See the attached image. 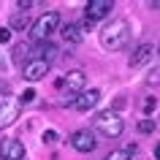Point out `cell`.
I'll list each match as a JSON object with an SVG mask.
<instances>
[{
	"instance_id": "obj_6",
	"label": "cell",
	"mask_w": 160,
	"mask_h": 160,
	"mask_svg": "<svg viewBox=\"0 0 160 160\" xmlns=\"http://www.w3.org/2000/svg\"><path fill=\"white\" fill-rule=\"evenodd\" d=\"M0 158L3 160H25V144L19 138H3L0 141Z\"/></svg>"
},
{
	"instance_id": "obj_24",
	"label": "cell",
	"mask_w": 160,
	"mask_h": 160,
	"mask_svg": "<svg viewBox=\"0 0 160 160\" xmlns=\"http://www.w3.org/2000/svg\"><path fill=\"white\" fill-rule=\"evenodd\" d=\"M158 52H160V46H158Z\"/></svg>"
},
{
	"instance_id": "obj_8",
	"label": "cell",
	"mask_w": 160,
	"mask_h": 160,
	"mask_svg": "<svg viewBox=\"0 0 160 160\" xmlns=\"http://www.w3.org/2000/svg\"><path fill=\"white\" fill-rule=\"evenodd\" d=\"M98 103H101V90H84V92H79L73 98L76 111H92Z\"/></svg>"
},
{
	"instance_id": "obj_3",
	"label": "cell",
	"mask_w": 160,
	"mask_h": 160,
	"mask_svg": "<svg viewBox=\"0 0 160 160\" xmlns=\"http://www.w3.org/2000/svg\"><path fill=\"white\" fill-rule=\"evenodd\" d=\"M95 130L101 136H106V138H117V136H122V128H125V122H122V117H119L117 111H103V114H95L92 119Z\"/></svg>"
},
{
	"instance_id": "obj_10",
	"label": "cell",
	"mask_w": 160,
	"mask_h": 160,
	"mask_svg": "<svg viewBox=\"0 0 160 160\" xmlns=\"http://www.w3.org/2000/svg\"><path fill=\"white\" fill-rule=\"evenodd\" d=\"M71 144H73V149H79V152H92L95 149V136L90 133V130H76V133L71 136Z\"/></svg>"
},
{
	"instance_id": "obj_4",
	"label": "cell",
	"mask_w": 160,
	"mask_h": 160,
	"mask_svg": "<svg viewBox=\"0 0 160 160\" xmlns=\"http://www.w3.org/2000/svg\"><path fill=\"white\" fill-rule=\"evenodd\" d=\"M19 109H22V103H19L17 98H11V95H0V128H8L11 122H17Z\"/></svg>"
},
{
	"instance_id": "obj_22",
	"label": "cell",
	"mask_w": 160,
	"mask_h": 160,
	"mask_svg": "<svg viewBox=\"0 0 160 160\" xmlns=\"http://www.w3.org/2000/svg\"><path fill=\"white\" fill-rule=\"evenodd\" d=\"M155 158L160 160V144H155Z\"/></svg>"
},
{
	"instance_id": "obj_9",
	"label": "cell",
	"mask_w": 160,
	"mask_h": 160,
	"mask_svg": "<svg viewBox=\"0 0 160 160\" xmlns=\"http://www.w3.org/2000/svg\"><path fill=\"white\" fill-rule=\"evenodd\" d=\"M22 73H25L27 82H41V79H46V73H49V62H43V60L35 57V60H30V62L25 65Z\"/></svg>"
},
{
	"instance_id": "obj_17",
	"label": "cell",
	"mask_w": 160,
	"mask_h": 160,
	"mask_svg": "<svg viewBox=\"0 0 160 160\" xmlns=\"http://www.w3.org/2000/svg\"><path fill=\"white\" fill-rule=\"evenodd\" d=\"M106 160H130V158H128V152H125V149H117V152H111Z\"/></svg>"
},
{
	"instance_id": "obj_19",
	"label": "cell",
	"mask_w": 160,
	"mask_h": 160,
	"mask_svg": "<svg viewBox=\"0 0 160 160\" xmlns=\"http://www.w3.org/2000/svg\"><path fill=\"white\" fill-rule=\"evenodd\" d=\"M152 109H155V98H147V101H144V114H152Z\"/></svg>"
},
{
	"instance_id": "obj_1",
	"label": "cell",
	"mask_w": 160,
	"mask_h": 160,
	"mask_svg": "<svg viewBox=\"0 0 160 160\" xmlns=\"http://www.w3.org/2000/svg\"><path fill=\"white\" fill-rule=\"evenodd\" d=\"M128 41H130V27H128V19H111L109 25L101 30V43L106 52H119L125 49Z\"/></svg>"
},
{
	"instance_id": "obj_15",
	"label": "cell",
	"mask_w": 160,
	"mask_h": 160,
	"mask_svg": "<svg viewBox=\"0 0 160 160\" xmlns=\"http://www.w3.org/2000/svg\"><path fill=\"white\" fill-rule=\"evenodd\" d=\"M152 130H155V122L152 119H141L138 122V133H152Z\"/></svg>"
},
{
	"instance_id": "obj_25",
	"label": "cell",
	"mask_w": 160,
	"mask_h": 160,
	"mask_svg": "<svg viewBox=\"0 0 160 160\" xmlns=\"http://www.w3.org/2000/svg\"><path fill=\"white\" fill-rule=\"evenodd\" d=\"M0 160H3V158H0Z\"/></svg>"
},
{
	"instance_id": "obj_7",
	"label": "cell",
	"mask_w": 160,
	"mask_h": 160,
	"mask_svg": "<svg viewBox=\"0 0 160 160\" xmlns=\"http://www.w3.org/2000/svg\"><path fill=\"white\" fill-rule=\"evenodd\" d=\"M62 87L71 92V98H76L79 92H84V90H87V76H84V71H68V76L62 79Z\"/></svg>"
},
{
	"instance_id": "obj_5",
	"label": "cell",
	"mask_w": 160,
	"mask_h": 160,
	"mask_svg": "<svg viewBox=\"0 0 160 160\" xmlns=\"http://www.w3.org/2000/svg\"><path fill=\"white\" fill-rule=\"evenodd\" d=\"M111 0H90L87 3V8H84V17H87V22L90 25H95L98 19H103V17H109L111 14Z\"/></svg>"
},
{
	"instance_id": "obj_16",
	"label": "cell",
	"mask_w": 160,
	"mask_h": 160,
	"mask_svg": "<svg viewBox=\"0 0 160 160\" xmlns=\"http://www.w3.org/2000/svg\"><path fill=\"white\" fill-rule=\"evenodd\" d=\"M33 98H35V90H25V92L19 95L17 101H19V103H30V101H33Z\"/></svg>"
},
{
	"instance_id": "obj_13",
	"label": "cell",
	"mask_w": 160,
	"mask_h": 160,
	"mask_svg": "<svg viewBox=\"0 0 160 160\" xmlns=\"http://www.w3.org/2000/svg\"><path fill=\"white\" fill-rule=\"evenodd\" d=\"M8 30H22V33H30V19L27 17H22V14H17V17H11V25H8Z\"/></svg>"
},
{
	"instance_id": "obj_18",
	"label": "cell",
	"mask_w": 160,
	"mask_h": 160,
	"mask_svg": "<svg viewBox=\"0 0 160 160\" xmlns=\"http://www.w3.org/2000/svg\"><path fill=\"white\" fill-rule=\"evenodd\" d=\"M57 141V130H46L43 133V144H54Z\"/></svg>"
},
{
	"instance_id": "obj_11",
	"label": "cell",
	"mask_w": 160,
	"mask_h": 160,
	"mask_svg": "<svg viewBox=\"0 0 160 160\" xmlns=\"http://www.w3.org/2000/svg\"><path fill=\"white\" fill-rule=\"evenodd\" d=\"M149 60H152V46L149 43H141V46H136L133 54H130V68H141V65H147Z\"/></svg>"
},
{
	"instance_id": "obj_23",
	"label": "cell",
	"mask_w": 160,
	"mask_h": 160,
	"mask_svg": "<svg viewBox=\"0 0 160 160\" xmlns=\"http://www.w3.org/2000/svg\"><path fill=\"white\" fill-rule=\"evenodd\" d=\"M6 90H8V87H6L3 82H0V95H6Z\"/></svg>"
},
{
	"instance_id": "obj_20",
	"label": "cell",
	"mask_w": 160,
	"mask_h": 160,
	"mask_svg": "<svg viewBox=\"0 0 160 160\" xmlns=\"http://www.w3.org/2000/svg\"><path fill=\"white\" fill-rule=\"evenodd\" d=\"M17 6H19L22 11H27V8H33V6H38V3H35V0H19Z\"/></svg>"
},
{
	"instance_id": "obj_12",
	"label": "cell",
	"mask_w": 160,
	"mask_h": 160,
	"mask_svg": "<svg viewBox=\"0 0 160 160\" xmlns=\"http://www.w3.org/2000/svg\"><path fill=\"white\" fill-rule=\"evenodd\" d=\"M60 33H62V41H65V43H79V41H82V30H79V25H62V27H60Z\"/></svg>"
},
{
	"instance_id": "obj_2",
	"label": "cell",
	"mask_w": 160,
	"mask_h": 160,
	"mask_svg": "<svg viewBox=\"0 0 160 160\" xmlns=\"http://www.w3.org/2000/svg\"><path fill=\"white\" fill-rule=\"evenodd\" d=\"M60 27V14L57 11H46L43 17H38L30 25V38H33L35 43H43V41H49V35L54 33Z\"/></svg>"
},
{
	"instance_id": "obj_14",
	"label": "cell",
	"mask_w": 160,
	"mask_h": 160,
	"mask_svg": "<svg viewBox=\"0 0 160 160\" xmlns=\"http://www.w3.org/2000/svg\"><path fill=\"white\" fill-rule=\"evenodd\" d=\"M27 54H30V46H25V43L14 46V60H17V62H22V57H27Z\"/></svg>"
},
{
	"instance_id": "obj_21",
	"label": "cell",
	"mask_w": 160,
	"mask_h": 160,
	"mask_svg": "<svg viewBox=\"0 0 160 160\" xmlns=\"http://www.w3.org/2000/svg\"><path fill=\"white\" fill-rule=\"evenodd\" d=\"M6 41H11V30L8 27H0V43H6Z\"/></svg>"
}]
</instances>
